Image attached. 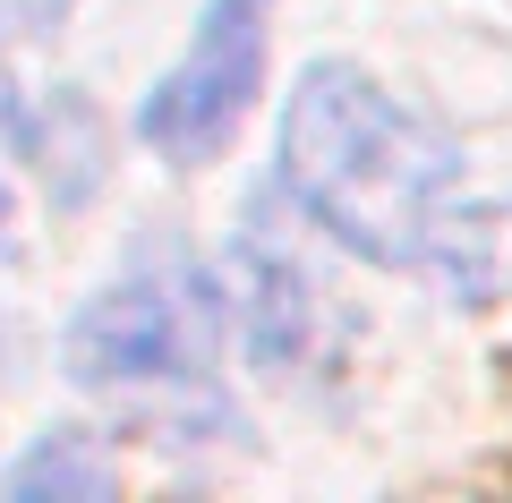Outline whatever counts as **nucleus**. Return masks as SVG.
I'll return each instance as SVG.
<instances>
[{"instance_id":"nucleus-7","label":"nucleus","mask_w":512,"mask_h":503,"mask_svg":"<svg viewBox=\"0 0 512 503\" xmlns=\"http://www.w3.org/2000/svg\"><path fill=\"white\" fill-rule=\"evenodd\" d=\"M60 18H69V0H0V43H43L60 35Z\"/></svg>"},{"instance_id":"nucleus-2","label":"nucleus","mask_w":512,"mask_h":503,"mask_svg":"<svg viewBox=\"0 0 512 503\" xmlns=\"http://www.w3.org/2000/svg\"><path fill=\"white\" fill-rule=\"evenodd\" d=\"M214 350H222V299L197 265H154L128 273L120 290L86 307L60 342V367H69L86 393H120V401H214Z\"/></svg>"},{"instance_id":"nucleus-9","label":"nucleus","mask_w":512,"mask_h":503,"mask_svg":"<svg viewBox=\"0 0 512 503\" xmlns=\"http://www.w3.org/2000/svg\"><path fill=\"white\" fill-rule=\"evenodd\" d=\"M0 214H9V197H0Z\"/></svg>"},{"instance_id":"nucleus-6","label":"nucleus","mask_w":512,"mask_h":503,"mask_svg":"<svg viewBox=\"0 0 512 503\" xmlns=\"http://www.w3.org/2000/svg\"><path fill=\"white\" fill-rule=\"evenodd\" d=\"M256 273V299H248V350L265 367H282L299 342H308V290H299L291 265H274V256H248Z\"/></svg>"},{"instance_id":"nucleus-1","label":"nucleus","mask_w":512,"mask_h":503,"mask_svg":"<svg viewBox=\"0 0 512 503\" xmlns=\"http://www.w3.org/2000/svg\"><path fill=\"white\" fill-rule=\"evenodd\" d=\"M461 180V145L436 120L376 86L350 60H316L282 111V188L342 239L350 256L427 273L444 231V188Z\"/></svg>"},{"instance_id":"nucleus-8","label":"nucleus","mask_w":512,"mask_h":503,"mask_svg":"<svg viewBox=\"0 0 512 503\" xmlns=\"http://www.w3.org/2000/svg\"><path fill=\"white\" fill-rule=\"evenodd\" d=\"M0 128H9V137H26V111H18V86H9V60H0Z\"/></svg>"},{"instance_id":"nucleus-3","label":"nucleus","mask_w":512,"mask_h":503,"mask_svg":"<svg viewBox=\"0 0 512 503\" xmlns=\"http://www.w3.org/2000/svg\"><path fill=\"white\" fill-rule=\"evenodd\" d=\"M256 77H265V0H205L188 60L137 111V137L171 162H214L231 128L248 120Z\"/></svg>"},{"instance_id":"nucleus-4","label":"nucleus","mask_w":512,"mask_h":503,"mask_svg":"<svg viewBox=\"0 0 512 503\" xmlns=\"http://www.w3.org/2000/svg\"><path fill=\"white\" fill-rule=\"evenodd\" d=\"M26 145H35V162H43V188H52V205H86V197H94V180H103L111 128H103V111H94L86 94L60 86V94H52V111H43V137L26 128Z\"/></svg>"},{"instance_id":"nucleus-5","label":"nucleus","mask_w":512,"mask_h":503,"mask_svg":"<svg viewBox=\"0 0 512 503\" xmlns=\"http://www.w3.org/2000/svg\"><path fill=\"white\" fill-rule=\"evenodd\" d=\"M111 486H120V469H111V461H94V435H77V427L43 435V444L26 452L18 469H9V495H18V503H43V495H69V503H103Z\"/></svg>"}]
</instances>
